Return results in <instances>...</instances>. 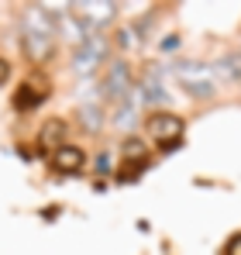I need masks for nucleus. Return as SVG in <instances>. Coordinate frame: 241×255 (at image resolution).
Listing matches in <instances>:
<instances>
[{
  "instance_id": "nucleus-1",
  "label": "nucleus",
  "mask_w": 241,
  "mask_h": 255,
  "mask_svg": "<svg viewBox=\"0 0 241 255\" xmlns=\"http://www.w3.org/2000/svg\"><path fill=\"white\" fill-rule=\"evenodd\" d=\"M145 131H148V138L159 145L162 152H176V148L183 145L186 121H183L179 114H172V111H152V114L145 118Z\"/></svg>"
},
{
  "instance_id": "nucleus-2",
  "label": "nucleus",
  "mask_w": 241,
  "mask_h": 255,
  "mask_svg": "<svg viewBox=\"0 0 241 255\" xmlns=\"http://www.w3.org/2000/svg\"><path fill=\"white\" fill-rule=\"evenodd\" d=\"M120 155H124V162H120V169H118V183H134L141 172L152 166L148 141H145V138H134V134H127V138H124Z\"/></svg>"
},
{
  "instance_id": "nucleus-3",
  "label": "nucleus",
  "mask_w": 241,
  "mask_h": 255,
  "mask_svg": "<svg viewBox=\"0 0 241 255\" xmlns=\"http://www.w3.org/2000/svg\"><path fill=\"white\" fill-rule=\"evenodd\" d=\"M176 80H179V86H183L193 100H210V97L217 93L214 73H210V66H203V62H179V66H176Z\"/></svg>"
},
{
  "instance_id": "nucleus-4",
  "label": "nucleus",
  "mask_w": 241,
  "mask_h": 255,
  "mask_svg": "<svg viewBox=\"0 0 241 255\" xmlns=\"http://www.w3.org/2000/svg\"><path fill=\"white\" fill-rule=\"evenodd\" d=\"M48 93H52V83H48V76L35 69L24 83H17V93H14V100H10V107L17 111V114H28V111H35L41 107L45 100H48Z\"/></svg>"
},
{
  "instance_id": "nucleus-5",
  "label": "nucleus",
  "mask_w": 241,
  "mask_h": 255,
  "mask_svg": "<svg viewBox=\"0 0 241 255\" xmlns=\"http://www.w3.org/2000/svg\"><path fill=\"white\" fill-rule=\"evenodd\" d=\"M131 90H134L131 66H127V62H120V59H114V62L104 69V76H100V97H104L107 104H114V107H118Z\"/></svg>"
},
{
  "instance_id": "nucleus-6",
  "label": "nucleus",
  "mask_w": 241,
  "mask_h": 255,
  "mask_svg": "<svg viewBox=\"0 0 241 255\" xmlns=\"http://www.w3.org/2000/svg\"><path fill=\"white\" fill-rule=\"evenodd\" d=\"M21 35H35V38H52L59 42V14H52L48 7L31 3L21 10Z\"/></svg>"
},
{
  "instance_id": "nucleus-7",
  "label": "nucleus",
  "mask_w": 241,
  "mask_h": 255,
  "mask_svg": "<svg viewBox=\"0 0 241 255\" xmlns=\"http://www.w3.org/2000/svg\"><path fill=\"white\" fill-rule=\"evenodd\" d=\"M69 14L86 28V35H97L100 28H111L118 21V3H107V0H100V3H73Z\"/></svg>"
},
{
  "instance_id": "nucleus-8",
  "label": "nucleus",
  "mask_w": 241,
  "mask_h": 255,
  "mask_svg": "<svg viewBox=\"0 0 241 255\" xmlns=\"http://www.w3.org/2000/svg\"><path fill=\"white\" fill-rule=\"evenodd\" d=\"M104 59H107V38L90 35L80 48H73V73L76 76H93Z\"/></svg>"
},
{
  "instance_id": "nucleus-9",
  "label": "nucleus",
  "mask_w": 241,
  "mask_h": 255,
  "mask_svg": "<svg viewBox=\"0 0 241 255\" xmlns=\"http://www.w3.org/2000/svg\"><path fill=\"white\" fill-rule=\"evenodd\" d=\"M83 166H86V152H83L80 145H69V141L48 155V169L59 172V176H73V172H83Z\"/></svg>"
},
{
  "instance_id": "nucleus-10",
  "label": "nucleus",
  "mask_w": 241,
  "mask_h": 255,
  "mask_svg": "<svg viewBox=\"0 0 241 255\" xmlns=\"http://www.w3.org/2000/svg\"><path fill=\"white\" fill-rule=\"evenodd\" d=\"M66 138H69V121L66 118H48L38 128V152H48L52 155L55 148L66 145Z\"/></svg>"
},
{
  "instance_id": "nucleus-11",
  "label": "nucleus",
  "mask_w": 241,
  "mask_h": 255,
  "mask_svg": "<svg viewBox=\"0 0 241 255\" xmlns=\"http://www.w3.org/2000/svg\"><path fill=\"white\" fill-rule=\"evenodd\" d=\"M21 48H24V55H28L35 66H41V62H48V59L55 55L59 42H52V38H35V35H21Z\"/></svg>"
},
{
  "instance_id": "nucleus-12",
  "label": "nucleus",
  "mask_w": 241,
  "mask_h": 255,
  "mask_svg": "<svg viewBox=\"0 0 241 255\" xmlns=\"http://www.w3.org/2000/svg\"><path fill=\"white\" fill-rule=\"evenodd\" d=\"M138 107H141V97H138V90H131L124 100H120L118 107H114V128H120V131H127V128L138 121Z\"/></svg>"
},
{
  "instance_id": "nucleus-13",
  "label": "nucleus",
  "mask_w": 241,
  "mask_h": 255,
  "mask_svg": "<svg viewBox=\"0 0 241 255\" xmlns=\"http://www.w3.org/2000/svg\"><path fill=\"white\" fill-rule=\"evenodd\" d=\"M76 118H80L83 131H100V128H104V111H100V104H80Z\"/></svg>"
},
{
  "instance_id": "nucleus-14",
  "label": "nucleus",
  "mask_w": 241,
  "mask_h": 255,
  "mask_svg": "<svg viewBox=\"0 0 241 255\" xmlns=\"http://www.w3.org/2000/svg\"><path fill=\"white\" fill-rule=\"evenodd\" d=\"M118 45H120V48H134V45H138L134 28H120V31H118Z\"/></svg>"
},
{
  "instance_id": "nucleus-15",
  "label": "nucleus",
  "mask_w": 241,
  "mask_h": 255,
  "mask_svg": "<svg viewBox=\"0 0 241 255\" xmlns=\"http://www.w3.org/2000/svg\"><path fill=\"white\" fill-rule=\"evenodd\" d=\"M224 255H241V235H235V238L224 245Z\"/></svg>"
},
{
  "instance_id": "nucleus-16",
  "label": "nucleus",
  "mask_w": 241,
  "mask_h": 255,
  "mask_svg": "<svg viewBox=\"0 0 241 255\" xmlns=\"http://www.w3.org/2000/svg\"><path fill=\"white\" fill-rule=\"evenodd\" d=\"M100 172H111V155H107V152L97 155V176H100Z\"/></svg>"
},
{
  "instance_id": "nucleus-17",
  "label": "nucleus",
  "mask_w": 241,
  "mask_h": 255,
  "mask_svg": "<svg viewBox=\"0 0 241 255\" xmlns=\"http://www.w3.org/2000/svg\"><path fill=\"white\" fill-rule=\"evenodd\" d=\"M7 80H10V62L0 55V86H7Z\"/></svg>"
},
{
  "instance_id": "nucleus-18",
  "label": "nucleus",
  "mask_w": 241,
  "mask_h": 255,
  "mask_svg": "<svg viewBox=\"0 0 241 255\" xmlns=\"http://www.w3.org/2000/svg\"><path fill=\"white\" fill-rule=\"evenodd\" d=\"M176 45H179V38H176V35H169V38H165V42H162V48H165V52H172V48H176Z\"/></svg>"
}]
</instances>
